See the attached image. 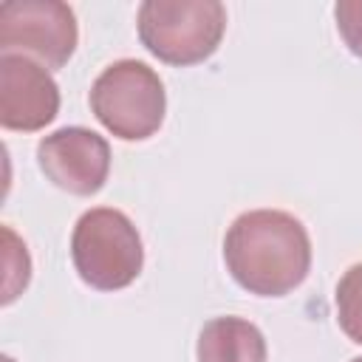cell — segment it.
I'll use <instances>...</instances> for the list:
<instances>
[{"mask_svg": "<svg viewBox=\"0 0 362 362\" xmlns=\"http://www.w3.org/2000/svg\"><path fill=\"white\" fill-rule=\"evenodd\" d=\"M223 260L235 283L249 294L283 297L308 277L311 238L291 212L249 209L226 229Z\"/></svg>", "mask_w": 362, "mask_h": 362, "instance_id": "obj_1", "label": "cell"}, {"mask_svg": "<svg viewBox=\"0 0 362 362\" xmlns=\"http://www.w3.org/2000/svg\"><path fill=\"white\" fill-rule=\"evenodd\" d=\"M141 45L167 65H195L215 54L226 31L218 0H147L139 6Z\"/></svg>", "mask_w": 362, "mask_h": 362, "instance_id": "obj_2", "label": "cell"}, {"mask_svg": "<svg viewBox=\"0 0 362 362\" xmlns=\"http://www.w3.org/2000/svg\"><path fill=\"white\" fill-rule=\"evenodd\" d=\"M71 260L90 288H124L139 277L144 266L141 235L122 209L93 206L82 212L74 226Z\"/></svg>", "mask_w": 362, "mask_h": 362, "instance_id": "obj_3", "label": "cell"}, {"mask_svg": "<svg viewBox=\"0 0 362 362\" xmlns=\"http://www.w3.org/2000/svg\"><path fill=\"white\" fill-rule=\"evenodd\" d=\"M90 110L122 141L150 139L164 122V82L141 59H116L93 79Z\"/></svg>", "mask_w": 362, "mask_h": 362, "instance_id": "obj_4", "label": "cell"}, {"mask_svg": "<svg viewBox=\"0 0 362 362\" xmlns=\"http://www.w3.org/2000/svg\"><path fill=\"white\" fill-rule=\"evenodd\" d=\"M79 40L76 17L59 0H11L0 6V51L37 57L45 68L71 59Z\"/></svg>", "mask_w": 362, "mask_h": 362, "instance_id": "obj_5", "label": "cell"}, {"mask_svg": "<svg viewBox=\"0 0 362 362\" xmlns=\"http://www.w3.org/2000/svg\"><path fill=\"white\" fill-rule=\"evenodd\" d=\"M37 164L51 184L71 195H93L110 173V144L88 127H59L40 139Z\"/></svg>", "mask_w": 362, "mask_h": 362, "instance_id": "obj_6", "label": "cell"}, {"mask_svg": "<svg viewBox=\"0 0 362 362\" xmlns=\"http://www.w3.org/2000/svg\"><path fill=\"white\" fill-rule=\"evenodd\" d=\"M59 113V88L42 62L23 54H0V124L34 133Z\"/></svg>", "mask_w": 362, "mask_h": 362, "instance_id": "obj_7", "label": "cell"}, {"mask_svg": "<svg viewBox=\"0 0 362 362\" xmlns=\"http://www.w3.org/2000/svg\"><path fill=\"white\" fill-rule=\"evenodd\" d=\"M198 362H266L269 348L260 328L243 317H215L198 334Z\"/></svg>", "mask_w": 362, "mask_h": 362, "instance_id": "obj_8", "label": "cell"}, {"mask_svg": "<svg viewBox=\"0 0 362 362\" xmlns=\"http://www.w3.org/2000/svg\"><path fill=\"white\" fill-rule=\"evenodd\" d=\"M334 305H337V322L342 334L351 342L362 345V263H354L339 277Z\"/></svg>", "mask_w": 362, "mask_h": 362, "instance_id": "obj_9", "label": "cell"}, {"mask_svg": "<svg viewBox=\"0 0 362 362\" xmlns=\"http://www.w3.org/2000/svg\"><path fill=\"white\" fill-rule=\"evenodd\" d=\"M3 238H6V294H3V303H11L25 286H28V277H31V260H28V252H25V243L17 240V235L6 226L3 229Z\"/></svg>", "mask_w": 362, "mask_h": 362, "instance_id": "obj_10", "label": "cell"}, {"mask_svg": "<svg viewBox=\"0 0 362 362\" xmlns=\"http://www.w3.org/2000/svg\"><path fill=\"white\" fill-rule=\"evenodd\" d=\"M337 31L351 54L362 57V0H342L334 6Z\"/></svg>", "mask_w": 362, "mask_h": 362, "instance_id": "obj_11", "label": "cell"}, {"mask_svg": "<svg viewBox=\"0 0 362 362\" xmlns=\"http://www.w3.org/2000/svg\"><path fill=\"white\" fill-rule=\"evenodd\" d=\"M351 362H362V356H356V359H351Z\"/></svg>", "mask_w": 362, "mask_h": 362, "instance_id": "obj_12", "label": "cell"}]
</instances>
